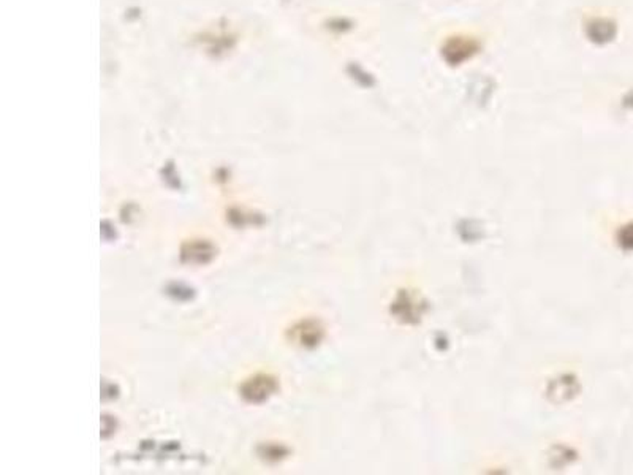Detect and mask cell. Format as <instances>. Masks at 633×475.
<instances>
[{
    "mask_svg": "<svg viewBox=\"0 0 633 475\" xmlns=\"http://www.w3.org/2000/svg\"><path fill=\"white\" fill-rule=\"evenodd\" d=\"M275 390V382L268 376H257L243 387V394L247 401L260 403Z\"/></svg>",
    "mask_w": 633,
    "mask_h": 475,
    "instance_id": "obj_1",
    "label": "cell"
}]
</instances>
